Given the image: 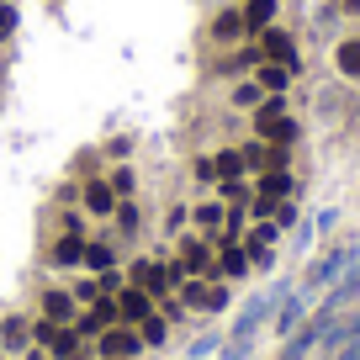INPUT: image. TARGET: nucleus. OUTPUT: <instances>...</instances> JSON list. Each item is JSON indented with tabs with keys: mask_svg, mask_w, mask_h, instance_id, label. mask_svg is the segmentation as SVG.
I'll return each instance as SVG.
<instances>
[{
	"mask_svg": "<svg viewBox=\"0 0 360 360\" xmlns=\"http://www.w3.org/2000/svg\"><path fill=\"white\" fill-rule=\"evenodd\" d=\"M217 345H223V334H217V328H212V334H202V339H196V345H191V360H202V355H212V349Z\"/></svg>",
	"mask_w": 360,
	"mask_h": 360,
	"instance_id": "obj_28",
	"label": "nucleus"
},
{
	"mask_svg": "<svg viewBox=\"0 0 360 360\" xmlns=\"http://www.w3.org/2000/svg\"><path fill=\"white\" fill-rule=\"evenodd\" d=\"M48 265H53V270H75V265H85V228H64V238L48 249Z\"/></svg>",
	"mask_w": 360,
	"mask_h": 360,
	"instance_id": "obj_9",
	"label": "nucleus"
},
{
	"mask_svg": "<svg viewBox=\"0 0 360 360\" xmlns=\"http://www.w3.org/2000/svg\"><path fill=\"white\" fill-rule=\"evenodd\" d=\"M276 22V0H244V27L249 32H265Z\"/></svg>",
	"mask_w": 360,
	"mask_h": 360,
	"instance_id": "obj_20",
	"label": "nucleus"
},
{
	"mask_svg": "<svg viewBox=\"0 0 360 360\" xmlns=\"http://www.w3.org/2000/svg\"><path fill=\"white\" fill-rule=\"evenodd\" d=\"M79 307L69 292H43V323H75Z\"/></svg>",
	"mask_w": 360,
	"mask_h": 360,
	"instance_id": "obj_13",
	"label": "nucleus"
},
{
	"mask_svg": "<svg viewBox=\"0 0 360 360\" xmlns=\"http://www.w3.org/2000/svg\"><path fill=\"white\" fill-rule=\"evenodd\" d=\"M138 339H143V349H165V339H169V323H165V313H148L143 323H138Z\"/></svg>",
	"mask_w": 360,
	"mask_h": 360,
	"instance_id": "obj_17",
	"label": "nucleus"
},
{
	"mask_svg": "<svg viewBox=\"0 0 360 360\" xmlns=\"http://www.w3.org/2000/svg\"><path fill=\"white\" fill-rule=\"evenodd\" d=\"M117 233H122V238H133V233H138V207L127 202V196L117 202Z\"/></svg>",
	"mask_w": 360,
	"mask_h": 360,
	"instance_id": "obj_25",
	"label": "nucleus"
},
{
	"mask_svg": "<svg viewBox=\"0 0 360 360\" xmlns=\"http://www.w3.org/2000/svg\"><path fill=\"white\" fill-rule=\"evenodd\" d=\"M339 11H345V16H360V0H339Z\"/></svg>",
	"mask_w": 360,
	"mask_h": 360,
	"instance_id": "obj_34",
	"label": "nucleus"
},
{
	"mask_svg": "<svg viewBox=\"0 0 360 360\" xmlns=\"http://www.w3.org/2000/svg\"><path fill=\"white\" fill-rule=\"evenodd\" d=\"M217 202L223 207H249L255 202V186H249V180H217Z\"/></svg>",
	"mask_w": 360,
	"mask_h": 360,
	"instance_id": "obj_19",
	"label": "nucleus"
},
{
	"mask_svg": "<svg viewBox=\"0 0 360 360\" xmlns=\"http://www.w3.org/2000/svg\"><path fill=\"white\" fill-rule=\"evenodd\" d=\"M360 259V244L349 238V244H334L323 259H313L307 265V276H302V292H328V286H339L345 281V270Z\"/></svg>",
	"mask_w": 360,
	"mask_h": 360,
	"instance_id": "obj_3",
	"label": "nucleus"
},
{
	"mask_svg": "<svg viewBox=\"0 0 360 360\" xmlns=\"http://www.w3.org/2000/svg\"><path fill=\"white\" fill-rule=\"evenodd\" d=\"M16 32V11H11V6H0V37H11Z\"/></svg>",
	"mask_w": 360,
	"mask_h": 360,
	"instance_id": "obj_32",
	"label": "nucleus"
},
{
	"mask_svg": "<svg viewBox=\"0 0 360 360\" xmlns=\"http://www.w3.org/2000/svg\"><path fill=\"white\" fill-rule=\"evenodd\" d=\"M0 345H6V349H22V355H27V345H32V318L11 313L6 323H0Z\"/></svg>",
	"mask_w": 360,
	"mask_h": 360,
	"instance_id": "obj_14",
	"label": "nucleus"
},
{
	"mask_svg": "<svg viewBox=\"0 0 360 360\" xmlns=\"http://www.w3.org/2000/svg\"><path fill=\"white\" fill-rule=\"evenodd\" d=\"M255 69H259V90H265V96H281V90H286V85L297 79V75H292L286 64H265V58H259Z\"/></svg>",
	"mask_w": 360,
	"mask_h": 360,
	"instance_id": "obj_16",
	"label": "nucleus"
},
{
	"mask_svg": "<svg viewBox=\"0 0 360 360\" xmlns=\"http://www.w3.org/2000/svg\"><path fill=\"white\" fill-rule=\"evenodd\" d=\"M328 360H360V339H349V345H339Z\"/></svg>",
	"mask_w": 360,
	"mask_h": 360,
	"instance_id": "obj_31",
	"label": "nucleus"
},
{
	"mask_svg": "<svg viewBox=\"0 0 360 360\" xmlns=\"http://www.w3.org/2000/svg\"><path fill=\"white\" fill-rule=\"evenodd\" d=\"M96 286H101V297H117V292L127 286V276H122V270H101V276H96Z\"/></svg>",
	"mask_w": 360,
	"mask_h": 360,
	"instance_id": "obj_27",
	"label": "nucleus"
},
{
	"mask_svg": "<svg viewBox=\"0 0 360 360\" xmlns=\"http://www.w3.org/2000/svg\"><path fill=\"white\" fill-rule=\"evenodd\" d=\"M228 302H233V297H228V281L212 276V281H207V297H202V313H228Z\"/></svg>",
	"mask_w": 360,
	"mask_h": 360,
	"instance_id": "obj_24",
	"label": "nucleus"
},
{
	"mask_svg": "<svg viewBox=\"0 0 360 360\" xmlns=\"http://www.w3.org/2000/svg\"><path fill=\"white\" fill-rule=\"evenodd\" d=\"M244 32H249V27H244V11H223V16L212 22V37H217V43H238Z\"/></svg>",
	"mask_w": 360,
	"mask_h": 360,
	"instance_id": "obj_21",
	"label": "nucleus"
},
{
	"mask_svg": "<svg viewBox=\"0 0 360 360\" xmlns=\"http://www.w3.org/2000/svg\"><path fill=\"white\" fill-rule=\"evenodd\" d=\"M297 117L286 112V96H265V101L255 106V138H265V143H297Z\"/></svg>",
	"mask_w": 360,
	"mask_h": 360,
	"instance_id": "obj_2",
	"label": "nucleus"
},
{
	"mask_svg": "<svg viewBox=\"0 0 360 360\" xmlns=\"http://www.w3.org/2000/svg\"><path fill=\"white\" fill-rule=\"evenodd\" d=\"M106 186H112L117 196H133V169H117V175L106 180Z\"/></svg>",
	"mask_w": 360,
	"mask_h": 360,
	"instance_id": "obj_29",
	"label": "nucleus"
},
{
	"mask_svg": "<svg viewBox=\"0 0 360 360\" xmlns=\"http://www.w3.org/2000/svg\"><path fill=\"white\" fill-rule=\"evenodd\" d=\"M75 360H90V349H79V355H75Z\"/></svg>",
	"mask_w": 360,
	"mask_h": 360,
	"instance_id": "obj_35",
	"label": "nucleus"
},
{
	"mask_svg": "<svg viewBox=\"0 0 360 360\" xmlns=\"http://www.w3.org/2000/svg\"><path fill=\"white\" fill-rule=\"evenodd\" d=\"M270 323H276V334H281V339H292L297 328L307 323V292H286V297H281V307H276V318H270Z\"/></svg>",
	"mask_w": 360,
	"mask_h": 360,
	"instance_id": "obj_10",
	"label": "nucleus"
},
{
	"mask_svg": "<svg viewBox=\"0 0 360 360\" xmlns=\"http://www.w3.org/2000/svg\"><path fill=\"white\" fill-rule=\"evenodd\" d=\"M259 37V58H265V64H286L297 75V69H302V58H297V43H292V32H281V27H265V32H255Z\"/></svg>",
	"mask_w": 360,
	"mask_h": 360,
	"instance_id": "obj_6",
	"label": "nucleus"
},
{
	"mask_svg": "<svg viewBox=\"0 0 360 360\" xmlns=\"http://www.w3.org/2000/svg\"><path fill=\"white\" fill-rule=\"evenodd\" d=\"M32 339L43 345L48 360H75L79 349H85V339H79L75 323H43V318H37V323H32Z\"/></svg>",
	"mask_w": 360,
	"mask_h": 360,
	"instance_id": "obj_4",
	"label": "nucleus"
},
{
	"mask_svg": "<svg viewBox=\"0 0 360 360\" xmlns=\"http://www.w3.org/2000/svg\"><path fill=\"white\" fill-rule=\"evenodd\" d=\"M286 292H297V286H292V281H276L270 292L249 297L244 313H238V318H233V328H228V339H238V345H255V334L270 323V318H276V307H281V297H286Z\"/></svg>",
	"mask_w": 360,
	"mask_h": 360,
	"instance_id": "obj_1",
	"label": "nucleus"
},
{
	"mask_svg": "<svg viewBox=\"0 0 360 360\" xmlns=\"http://www.w3.org/2000/svg\"><path fill=\"white\" fill-rule=\"evenodd\" d=\"M154 297H148L143 292V286H122V292H117V323H127V328H138V323H143V318L148 313H154Z\"/></svg>",
	"mask_w": 360,
	"mask_h": 360,
	"instance_id": "obj_8",
	"label": "nucleus"
},
{
	"mask_svg": "<svg viewBox=\"0 0 360 360\" xmlns=\"http://www.w3.org/2000/svg\"><path fill=\"white\" fill-rule=\"evenodd\" d=\"M127 286H143L154 302L175 297V276H169L165 259H133V265H127Z\"/></svg>",
	"mask_w": 360,
	"mask_h": 360,
	"instance_id": "obj_5",
	"label": "nucleus"
},
{
	"mask_svg": "<svg viewBox=\"0 0 360 360\" xmlns=\"http://www.w3.org/2000/svg\"><path fill=\"white\" fill-rule=\"evenodd\" d=\"M334 69L345 79H360V37H345V43L334 48Z\"/></svg>",
	"mask_w": 360,
	"mask_h": 360,
	"instance_id": "obj_18",
	"label": "nucleus"
},
{
	"mask_svg": "<svg viewBox=\"0 0 360 360\" xmlns=\"http://www.w3.org/2000/svg\"><path fill=\"white\" fill-rule=\"evenodd\" d=\"M212 165H217V180H244V148H223Z\"/></svg>",
	"mask_w": 360,
	"mask_h": 360,
	"instance_id": "obj_23",
	"label": "nucleus"
},
{
	"mask_svg": "<svg viewBox=\"0 0 360 360\" xmlns=\"http://www.w3.org/2000/svg\"><path fill=\"white\" fill-rule=\"evenodd\" d=\"M249 249L244 244H217V276H223V281H244L249 276Z\"/></svg>",
	"mask_w": 360,
	"mask_h": 360,
	"instance_id": "obj_11",
	"label": "nucleus"
},
{
	"mask_svg": "<svg viewBox=\"0 0 360 360\" xmlns=\"http://www.w3.org/2000/svg\"><path fill=\"white\" fill-rule=\"evenodd\" d=\"M75 297H79V302H96V297H101V286H96V281H79Z\"/></svg>",
	"mask_w": 360,
	"mask_h": 360,
	"instance_id": "obj_33",
	"label": "nucleus"
},
{
	"mask_svg": "<svg viewBox=\"0 0 360 360\" xmlns=\"http://www.w3.org/2000/svg\"><path fill=\"white\" fill-rule=\"evenodd\" d=\"M196 180H202V186H217V165L212 159H196Z\"/></svg>",
	"mask_w": 360,
	"mask_h": 360,
	"instance_id": "obj_30",
	"label": "nucleus"
},
{
	"mask_svg": "<svg viewBox=\"0 0 360 360\" xmlns=\"http://www.w3.org/2000/svg\"><path fill=\"white\" fill-rule=\"evenodd\" d=\"M85 207H90L96 217H112V212H117V191L106 186V180H90V186H85Z\"/></svg>",
	"mask_w": 360,
	"mask_h": 360,
	"instance_id": "obj_15",
	"label": "nucleus"
},
{
	"mask_svg": "<svg viewBox=\"0 0 360 360\" xmlns=\"http://www.w3.org/2000/svg\"><path fill=\"white\" fill-rule=\"evenodd\" d=\"M259 101H265L259 79H244V85H233V106H259Z\"/></svg>",
	"mask_w": 360,
	"mask_h": 360,
	"instance_id": "obj_26",
	"label": "nucleus"
},
{
	"mask_svg": "<svg viewBox=\"0 0 360 360\" xmlns=\"http://www.w3.org/2000/svg\"><path fill=\"white\" fill-rule=\"evenodd\" d=\"M85 270H96V276H101V270H117V249L101 244V238H96V244H85Z\"/></svg>",
	"mask_w": 360,
	"mask_h": 360,
	"instance_id": "obj_22",
	"label": "nucleus"
},
{
	"mask_svg": "<svg viewBox=\"0 0 360 360\" xmlns=\"http://www.w3.org/2000/svg\"><path fill=\"white\" fill-rule=\"evenodd\" d=\"M223 217H228L223 202H202V207L191 212V223H196V233H202V238H212V244H217V233H223Z\"/></svg>",
	"mask_w": 360,
	"mask_h": 360,
	"instance_id": "obj_12",
	"label": "nucleus"
},
{
	"mask_svg": "<svg viewBox=\"0 0 360 360\" xmlns=\"http://www.w3.org/2000/svg\"><path fill=\"white\" fill-rule=\"evenodd\" d=\"M96 355L101 360H133V355H143V339H138V328L112 323L101 339H96Z\"/></svg>",
	"mask_w": 360,
	"mask_h": 360,
	"instance_id": "obj_7",
	"label": "nucleus"
}]
</instances>
